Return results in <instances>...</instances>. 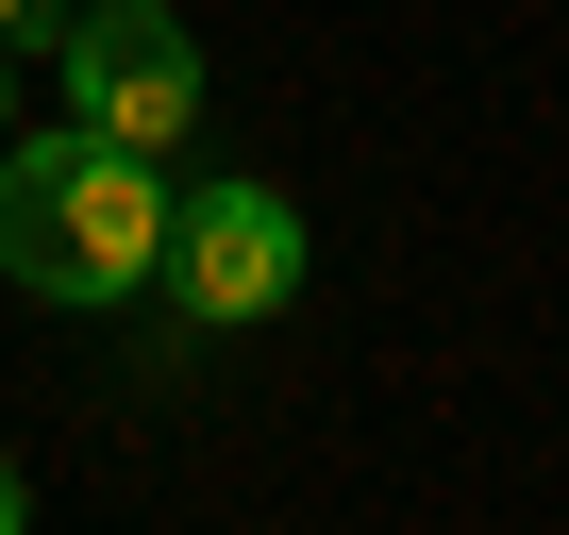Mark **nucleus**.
<instances>
[{
	"label": "nucleus",
	"mask_w": 569,
	"mask_h": 535,
	"mask_svg": "<svg viewBox=\"0 0 569 535\" xmlns=\"http://www.w3.org/2000/svg\"><path fill=\"white\" fill-rule=\"evenodd\" d=\"M168 218H184L168 151H118L84 118L0 134V285H18V302H68L84 319V302L168 285Z\"/></svg>",
	"instance_id": "1"
},
{
	"label": "nucleus",
	"mask_w": 569,
	"mask_h": 535,
	"mask_svg": "<svg viewBox=\"0 0 569 535\" xmlns=\"http://www.w3.org/2000/svg\"><path fill=\"white\" fill-rule=\"evenodd\" d=\"M51 68H68V118L118 134V151H184L201 134V34L168 0H68Z\"/></svg>",
	"instance_id": "2"
},
{
	"label": "nucleus",
	"mask_w": 569,
	"mask_h": 535,
	"mask_svg": "<svg viewBox=\"0 0 569 535\" xmlns=\"http://www.w3.org/2000/svg\"><path fill=\"white\" fill-rule=\"evenodd\" d=\"M168 302L184 319H284V302H302V218H284V184H251V168L184 184V218H168Z\"/></svg>",
	"instance_id": "3"
},
{
	"label": "nucleus",
	"mask_w": 569,
	"mask_h": 535,
	"mask_svg": "<svg viewBox=\"0 0 569 535\" xmlns=\"http://www.w3.org/2000/svg\"><path fill=\"white\" fill-rule=\"evenodd\" d=\"M68 34V0H0V51H51Z\"/></svg>",
	"instance_id": "4"
},
{
	"label": "nucleus",
	"mask_w": 569,
	"mask_h": 535,
	"mask_svg": "<svg viewBox=\"0 0 569 535\" xmlns=\"http://www.w3.org/2000/svg\"><path fill=\"white\" fill-rule=\"evenodd\" d=\"M18 502H34V485H18V452H0V535H18Z\"/></svg>",
	"instance_id": "5"
},
{
	"label": "nucleus",
	"mask_w": 569,
	"mask_h": 535,
	"mask_svg": "<svg viewBox=\"0 0 569 535\" xmlns=\"http://www.w3.org/2000/svg\"><path fill=\"white\" fill-rule=\"evenodd\" d=\"M0 134H18V51H0Z\"/></svg>",
	"instance_id": "6"
}]
</instances>
